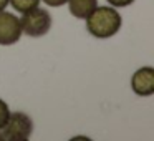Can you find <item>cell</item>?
<instances>
[{"instance_id":"cell-1","label":"cell","mask_w":154,"mask_h":141,"mask_svg":"<svg viewBox=\"0 0 154 141\" xmlns=\"http://www.w3.org/2000/svg\"><path fill=\"white\" fill-rule=\"evenodd\" d=\"M86 20V30L98 40L111 38L119 32L121 28V15L114 7H96L90 14Z\"/></svg>"},{"instance_id":"cell-2","label":"cell","mask_w":154,"mask_h":141,"mask_svg":"<svg viewBox=\"0 0 154 141\" xmlns=\"http://www.w3.org/2000/svg\"><path fill=\"white\" fill-rule=\"evenodd\" d=\"M4 141H27L33 133V121L27 113L14 111L0 130Z\"/></svg>"},{"instance_id":"cell-3","label":"cell","mask_w":154,"mask_h":141,"mask_svg":"<svg viewBox=\"0 0 154 141\" xmlns=\"http://www.w3.org/2000/svg\"><path fill=\"white\" fill-rule=\"evenodd\" d=\"M51 15L48 14V10L45 8H32V10L25 12L20 18V25H22V33L28 35L32 38H38L43 37L50 32L51 28Z\"/></svg>"},{"instance_id":"cell-4","label":"cell","mask_w":154,"mask_h":141,"mask_svg":"<svg viewBox=\"0 0 154 141\" xmlns=\"http://www.w3.org/2000/svg\"><path fill=\"white\" fill-rule=\"evenodd\" d=\"M22 37L20 18L14 14L0 10V45H14Z\"/></svg>"},{"instance_id":"cell-5","label":"cell","mask_w":154,"mask_h":141,"mask_svg":"<svg viewBox=\"0 0 154 141\" xmlns=\"http://www.w3.org/2000/svg\"><path fill=\"white\" fill-rule=\"evenodd\" d=\"M131 88L137 96H151L154 93V68L143 67L134 71L131 78Z\"/></svg>"},{"instance_id":"cell-6","label":"cell","mask_w":154,"mask_h":141,"mask_svg":"<svg viewBox=\"0 0 154 141\" xmlns=\"http://www.w3.org/2000/svg\"><path fill=\"white\" fill-rule=\"evenodd\" d=\"M68 8L70 14L76 18H86L90 14L98 7V0H68Z\"/></svg>"},{"instance_id":"cell-7","label":"cell","mask_w":154,"mask_h":141,"mask_svg":"<svg viewBox=\"0 0 154 141\" xmlns=\"http://www.w3.org/2000/svg\"><path fill=\"white\" fill-rule=\"evenodd\" d=\"M40 2L42 0H8V4L20 14H25V12L32 10V8H37Z\"/></svg>"},{"instance_id":"cell-8","label":"cell","mask_w":154,"mask_h":141,"mask_svg":"<svg viewBox=\"0 0 154 141\" xmlns=\"http://www.w3.org/2000/svg\"><path fill=\"white\" fill-rule=\"evenodd\" d=\"M8 116H10V110H8V105L5 103L2 98H0V130L4 128V124L7 123Z\"/></svg>"},{"instance_id":"cell-9","label":"cell","mask_w":154,"mask_h":141,"mask_svg":"<svg viewBox=\"0 0 154 141\" xmlns=\"http://www.w3.org/2000/svg\"><path fill=\"white\" fill-rule=\"evenodd\" d=\"M109 2L111 7L114 8H121V7H128V5H131L134 2V0H108Z\"/></svg>"},{"instance_id":"cell-10","label":"cell","mask_w":154,"mask_h":141,"mask_svg":"<svg viewBox=\"0 0 154 141\" xmlns=\"http://www.w3.org/2000/svg\"><path fill=\"white\" fill-rule=\"evenodd\" d=\"M42 2H45L48 7H61V5L66 4L68 0H42Z\"/></svg>"},{"instance_id":"cell-11","label":"cell","mask_w":154,"mask_h":141,"mask_svg":"<svg viewBox=\"0 0 154 141\" xmlns=\"http://www.w3.org/2000/svg\"><path fill=\"white\" fill-rule=\"evenodd\" d=\"M8 5V0H0V10H5Z\"/></svg>"},{"instance_id":"cell-12","label":"cell","mask_w":154,"mask_h":141,"mask_svg":"<svg viewBox=\"0 0 154 141\" xmlns=\"http://www.w3.org/2000/svg\"><path fill=\"white\" fill-rule=\"evenodd\" d=\"M0 141H4V138H2V133H0Z\"/></svg>"}]
</instances>
